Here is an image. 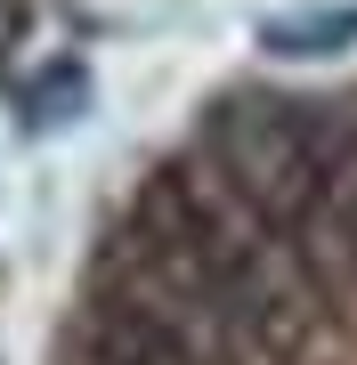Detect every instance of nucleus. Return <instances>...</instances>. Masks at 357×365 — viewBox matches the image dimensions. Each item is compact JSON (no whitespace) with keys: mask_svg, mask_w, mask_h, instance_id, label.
<instances>
[{"mask_svg":"<svg viewBox=\"0 0 357 365\" xmlns=\"http://www.w3.org/2000/svg\"><path fill=\"white\" fill-rule=\"evenodd\" d=\"M357 41V9H325V16H292V25H268V49L276 57H325Z\"/></svg>","mask_w":357,"mask_h":365,"instance_id":"obj_3","label":"nucleus"},{"mask_svg":"<svg viewBox=\"0 0 357 365\" xmlns=\"http://www.w3.org/2000/svg\"><path fill=\"white\" fill-rule=\"evenodd\" d=\"M203 155H212L219 195L244 211L252 227L301 235L317 227L325 187H333V122L301 98H268V90H227L203 114Z\"/></svg>","mask_w":357,"mask_h":365,"instance_id":"obj_2","label":"nucleus"},{"mask_svg":"<svg viewBox=\"0 0 357 365\" xmlns=\"http://www.w3.org/2000/svg\"><path fill=\"white\" fill-rule=\"evenodd\" d=\"M317 220H333V244H341V260L357 268V138L333 155V187H325V211Z\"/></svg>","mask_w":357,"mask_h":365,"instance_id":"obj_4","label":"nucleus"},{"mask_svg":"<svg viewBox=\"0 0 357 365\" xmlns=\"http://www.w3.org/2000/svg\"><path fill=\"white\" fill-rule=\"evenodd\" d=\"M130 244H138V260H146L162 300L212 317V325H236L260 349H292L301 341V300L284 292L276 260L252 244L244 211L219 187L187 179V170H155L138 187Z\"/></svg>","mask_w":357,"mask_h":365,"instance_id":"obj_1","label":"nucleus"}]
</instances>
